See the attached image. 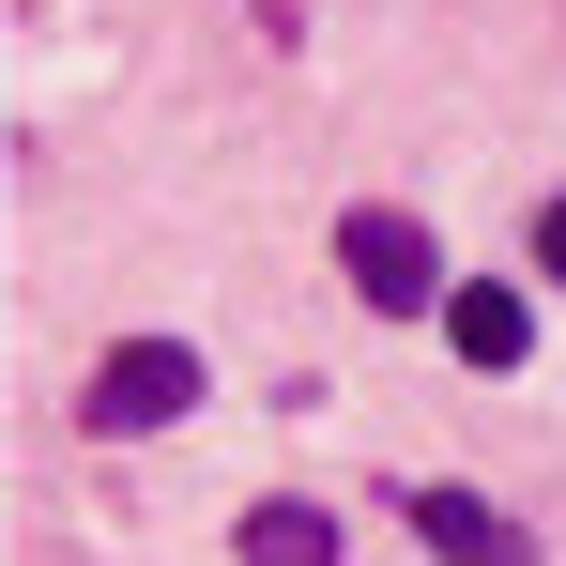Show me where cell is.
Segmentation results:
<instances>
[{
	"label": "cell",
	"mask_w": 566,
	"mask_h": 566,
	"mask_svg": "<svg viewBox=\"0 0 566 566\" xmlns=\"http://www.w3.org/2000/svg\"><path fill=\"white\" fill-rule=\"evenodd\" d=\"M444 353H460V368H521V353H536V306H521L505 276H460V306H444Z\"/></svg>",
	"instance_id": "277c9868"
},
{
	"label": "cell",
	"mask_w": 566,
	"mask_h": 566,
	"mask_svg": "<svg viewBox=\"0 0 566 566\" xmlns=\"http://www.w3.org/2000/svg\"><path fill=\"white\" fill-rule=\"evenodd\" d=\"M536 276H566V199H552V214H536Z\"/></svg>",
	"instance_id": "8992f818"
},
{
	"label": "cell",
	"mask_w": 566,
	"mask_h": 566,
	"mask_svg": "<svg viewBox=\"0 0 566 566\" xmlns=\"http://www.w3.org/2000/svg\"><path fill=\"white\" fill-rule=\"evenodd\" d=\"M337 276L368 291L382 322H413V306H460V276H444V245H429V230H413L398 199H353V214H337Z\"/></svg>",
	"instance_id": "6da1fadb"
},
{
	"label": "cell",
	"mask_w": 566,
	"mask_h": 566,
	"mask_svg": "<svg viewBox=\"0 0 566 566\" xmlns=\"http://www.w3.org/2000/svg\"><path fill=\"white\" fill-rule=\"evenodd\" d=\"M398 521H413L444 566H536V521H505V505L460 490V474H398Z\"/></svg>",
	"instance_id": "3957f363"
},
{
	"label": "cell",
	"mask_w": 566,
	"mask_h": 566,
	"mask_svg": "<svg viewBox=\"0 0 566 566\" xmlns=\"http://www.w3.org/2000/svg\"><path fill=\"white\" fill-rule=\"evenodd\" d=\"M185 413H199V353H185V337H123V353H107V368L77 382V429H93V444L185 429Z\"/></svg>",
	"instance_id": "7a4b0ae2"
},
{
	"label": "cell",
	"mask_w": 566,
	"mask_h": 566,
	"mask_svg": "<svg viewBox=\"0 0 566 566\" xmlns=\"http://www.w3.org/2000/svg\"><path fill=\"white\" fill-rule=\"evenodd\" d=\"M245 566H337V521H322V505H245Z\"/></svg>",
	"instance_id": "5b68a950"
}]
</instances>
